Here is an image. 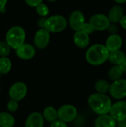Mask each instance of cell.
Instances as JSON below:
<instances>
[{
    "label": "cell",
    "instance_id": "obj_1",
    "mask_svg": "<svg viewBox=\"0 0 126 127\" xmlns=\"http://www.w3.org/2000/svg\"><path fill=\"white\" fill-rule=\"evenodd\" d=\"M88 103L92 111L98 115L109 114L113 105L111 98L108 95L97 92L89 96Z\"/></svg>",
    "mask_w": 126,
    "mask_h": 127
},
{
    "label": "cell",
    "instance_id": "obj_2",
    "mask_svg": "<svg viewBox=\"0 0 126 127\" xmlns=\"http://www.w3.org/2000/svg\"><path fill=\"white\" fill-rule=\"evenodd\" d=\"M109 54L110 51L105 45L94 44L88 48L85 59L92 65H100L108 60Z\"/></svg>",
    "mask_w": 126,
    "mask_h": 127
},
{
    "label": "cell",
    "instance_id": "obj_3",
    "mask_svg": "<svg viewBox=\"0 0 126 127\" xmlns=\"http://www.w3.org/2000/svg\"><path fill=\"white\" fill-rule=\"evenodd\" d=\"M25 31L19 25H15L9 28L5 35L6 42L14 50H16L25 43Z\"/></svg>",
    "mask_w": 126,
    "mask_h": 127
},
{
    "label": "cell",
    "instance_id": "obj_4",
    "mask_svg": "<svg viewBox=\"0 0 126 127\" xmlns=\"http://www.w3.org/2000/svg\"><path fill=\"white\" fill-rule=\"evenodd\" d=\"M68 21L62 15H53L46 18L45 28L50 33H60L66 29Z\"/></svg>",
    "mask_w": 126,
    "mask_h": 127
},
{
    "label": "cell",
    "instance_id": "obj_5",
    "mask_svg": "<svg viewBox=\"0 0 126 127\" xmlns=\"http://www.w3.org/2000/svg\"><path fill=\"white\" fill-rule=\"evenodd\" d=\"M77 115L78 111L76 108L71 104L63 105L58 109V119L66 124L74 121Z\"/></svg>",
    "mask_w": 126,
    "mask_h": 127
},
{
    "label": "cell",
    "instance_id": "obj_6",
    "mask_svg": "<svg viewBox=\"0 0 126 127\" xmlns=\"http://www.w3.org/2000/svg\"><path fill=\"white\" fill-rule=\"evenodd\" d=\"M89 23L92 25L94 31H103L108 29L111 22L108 18V16L103 13H96L91 16Z\"/></svg>",
    "mask_w": 126,
    "mask_h": 127
},
{
    "label": "cell",
    "instance_id": "obj_7",
    "mask_svg": "<svg viewBox=\"0 0 126 127\" xmlns=\"http://www.w3.org/2000/svg\"><path fill=\"white\" fill-rule=\"evenodd\" d=\"M27 93V87L22 82H16L13 83L9 89V97L10 100L20 101L23 100Z\"/></svg>",
    "mask_w": 126,
    "mask_h": 127
},
{
    "label": "cell",
    "instance_id": "obj_8",
    "mask_svg": "<svg viewBox=\"0 0 126 127\" xmlns=\"http://www.w3.org/2000/svg\"><path fill=\"white\" fill-rule=\"evenodd\" d=\"M110 94L112 97L117 100H122L126 97V80L120 79L111 84Z\"/></svg>",
    "mask_w": 126,
    "mask_h": 127
},
{
    "label": "cell",
    "instance_id": "obj_9",
    "mask_svg": "<svg viewBox=\"0 0 126 127\" xmlns=\"http://www.w3.org/2000/svg\"><path fill=\"white\" fill-rule=\"evenodd\" d=\"M50 33L45 28H39L35 33L33 38L34 46L40 50L45 48L50 42Z\"/></svg>",
    "mask_w": 126,
    "mask_h": 127
},
{
    "label": "cell",
    "instance_id": "obj_10",
    "mask_svg": "<svg viewBox=\"0 0 126 127\" xmlns=\"http://www.w3.org/2000/svg\"><path fill=\"white\" fill-rule=\"evenodd\" d=\"M85 18L83 13L80 10H74L73 11L68 18V23L70 25L71 28L74 31H80L85 23Z\"/></svg>",
    "mask_w": 126,
    "mask_h": 127
},
{
    "label": "cell",
    "instance_id": "obj_11",
    "mask_svg": "<svg viewBox=\"0 0 126 127\" xmlns=\"http://www.w3.org/2000/svg\"><path fill=\"white\" fill-rule=\"evenodd\" d=\"M109 115L117 121L120 122L126 120V101H118L114 103Z\"/></svg>",
    "mask_w": 126,
    "mask_h": 127
},
{
    "label": "cell",
    "instance_id": "obj_12",
    "mask_svg": "<svg viewBox=\"0 0 126 127\" xmlns=\"http://www.w3.org/2000/svg\"><path fill=\"white\" fill-rule=\"evenodd\" d=\"M16 54L22 60H31L36 55V47L28 43H24L16 50Z\"/></svg>",
    "mask_w": 126,
    "mask_h": 127
},
{
    "label": "cell",
    "instance_id": "obj_13",
    "mask_svg": "<svg viewBox=\"0 0 126 127\" xmlns=\"http://www.w3.org/2000/svg\"><path fill=\"white\" fill-rule=\"evenodd\" d=\"M73 40L75 45L79 48H86L90 44L89 34L82 30L75 31L73 36Z\"/></svg>",
    "mask_w": 126,
    "mask_h": 127
},
{
    "label": "cell",
    "instance_id": "obj_14",
    "mask_svg": "<svg viewBox=\"0 0 126 127\" xmlns=\"http://www.w3.org/2000/svg\"><path fill=\"white\" fill-rule=\"evenodd\" d=\"M105 45L110 52L120 50L123 45V39L117 33L111 34L107 38Z\"/></svg>",
    "mask_w": 126,
    "mask_h": 127
},
{
    "label": "cell",
    "instance_id": "obj_15",
    "mask_svg": "<svg viewBox=\"0 0 126 127\" xmlns=\"http://www.w3.org/2000/svg\"><path fill=\"white\" fill-rule=\"evenodd\" d=\"M44 117L42 114L35 112L31 113L25 121V127H43L44 126Z\"/></svg>",
    "mask_w": 126,
    "mask_h": 127
},
{
    "label": "cell",
    "instance_id": "obj_16",
    "mask_svg": "<svg viewBox=\"0 0 126 127\" xmlns=\"http://www.w3.org/2000/svg\"><path fill=\"white\" fill-rule=\"evenodd\" d=\"M117 121L109 115H99L94 121V127H116Z\"/></svg>",
    "mask_w": 126,
    "mask_h": 127
},
{
    "label": "cell",
    "instance_id": "obj_17",
    "mask_svg": "<svg viewBox=\"0 0 126 127\" xmlns=\"http://www.w3.org/2000/svg\"><path fill=\"white\" fill-rule=\"evenodd\" d=\"M124 10L121 5H114L108 11V18L111 23L116 24L120 22L123 16H124Z\"/></svg>",
    "mask_w": 126,
    "mask_h": 127
},
{
    "label": "cell",
    "instance_id": "obj_18",
    "mask_svg": "<svg viewBox=\"0 0 126 127\" xmlns=\"http://www.w3.org/2000/svg\"><path fill=\"white\" fill-rule=\"evenodd\" d=\"M126 55V54L121 51H111L109 54V57H108V61L114 64V65H120L125 60Z\"/></svg>",
    "mask_w": 126,
    "mask_h": 127
},
{
    "label": "cell",
    "instance_id": "obj_19",
    "mask_svg": "<svg viewBox=\"0 0 126 127\" xmlns=\"http://www.w3.org/2000/svg\"><path fill=\"white\" fill-rule=\"evenodd\" d=\"M42 115L46 121L52 123L58 120V110L53 106H47L43 110Z\"/></svg>",
    "mask_w": 126,
    "mask_h": 127
},
{
    "label": "cell",
    "instance_id": "obj_20",
    "mask_svg": "<svg viewBox=\"0 0 126 127\" xmlns=\"http://www.w3.org/2000/svg\"><path fill=\"white\" fill-rule=\"evenodd\" d=\"M15 124L14 117L8 112H0V127H13Z\"/></svg>",
    "mask_w": 126,
    "mask_h": 127
},
{
    "label": "cell",
    "instance_id": "obj_21",
    "mask_svg": "<svg viewBox=\"0 0 126 127\" xmlns=\"http://www.w3.org/2000/svg\"><path fill=\"white\" fill-rule=\"evenodd\" d=\"M95 89L97 93L100 94H106L108 92H110V88H111V84L109 82L106 80H99L96 82L95 83Z\"/></svg>",
    "mask_w": 126,
    "mask_h": 127
},
{
    "label": "cell",
    "instance_id": "obj_22",
    "mask_svg": "<svg viewBox=\"0 0 126 127\" xmlns=\"http://www.w3.org/2000/svg\"><path fill=\"white\" fill-rule=\"evenodd\" d=\"M123 72L124 71H123L120 65H114L109 69L108 72V76L110 80L115 81V80L121 79Z\"/></svg>",
    "mask_w": 126,
    "mask_h": 127
},
{
    "label": "cell",
    "instance_id": "obj_23",
    "mask_svg": "<svg viewBox=\"0 0 126 127\" xmlns=\"http://www.w3.org/2000/svg\"><path fill=\"white\" fill-rule=\"evenodd\" d=\"M12 68L11 60L7 57H0V74H7Z\"/></svg>",
    "mask_w": 126,
    "mask_h": 127
},
{
    "label": "cell",
    "instance_id": "obj_24",
    "mask_svg": "<svg viewBox=\"0 0 126 127\" xmlns=\"http://www.w3.org/2000/svg\"><path fill=\"white\" fill-rule=\"evenodd\" d=\"M49 7L44 3H42L40 4L39 5H38L36 7V13L41 16V17H47L49 14Z\"/></svg>",
    "mask_w": 126,
    "mask_h": 127
},
{
    "label": "cell",
    "instance_id": "obj_25",
    "mask_svg": "<svg viewBox=\"0 0 126 127\" xmlns=\"http://www.w3.org/2000/svg\"><path fill=\"white\" fill-rule=\"evenodd\" d=\"M11 48L6 41H0V57H7L10 53Z\"/></svg>",
    "mask_w": 126,
    "mask_h": 127
},
{
    "label": "cell",
    "instance_id": "obj_26",
    "mask_svg": "<svg viewBox=\"0 0 126 127\" xmlns=\"http://www.w3.org/2000/svg\"><path fill=\"white\" fill-rule=\"evenodd\" d=\"M19 108V103L18 101H16L14 100H10L8 101L7 104V109L10 112H16Z\"/></svg>",
    "mask_w": 126,
    "mask_h": 127
},
{
    "label": "cell",
    "instance_id": "obj_27",
    "mask_svg": "<svg viewBox=\"0 0 126 127\" xmlns=\"http://www.w3.org/2000/svg\"><path fill=\"white\" fill-rule=\"evenodd\" d=\"M81 30L83 31L84 32H85L86 33L89 34V35L91 34V33L94 31V28H93L92 25L89 23V22H85V23L84 24V25H83V27L82 28Z\"/></svg>",
    "mask_w": 126,
    "mask_h": 127
},
{
    "label": "cell",
    "instance_id": "obj_28",
    "mask_svg": "<svg viewBox=\"0 0 126 127\" xmlns=\"http://www.w3.org/2000/svg\"><path fill=\"white\" fill-rule=\"evenodd\" d=\"M43 0H25V3L31 7H36L38 5L42 3Z\"/></svg>",
    "mask_w": 126,
    "mask_h": 127
},
{
    "label": "cell",
    "instance_id": "obj_29",
    "mask_svg": "<svg viewBox=\"0 0 126 127\" xmlns=\"http://www.w3.org/2000/svg\"><path fill=\"white\" fill-rule=\"evenodd\" d=\"M50 127H68L67 124L60 121V120H56L52 123H50Z\"/></svg>",
    "mask_w": 126,
    "mask_h": 127
},
{
    "label": "cell",
    "instance_id": "obj_30",
    "mask_svg": "<svg viewBox=\"0 0 126 127\" xmlns=\"http://www.w3.org/2000/svg\"><path fill=\"white\" fill-rule=\"evenodd\" d=\"M107 31H108V33H110V35H111V34H117V31H118V28L116 25V24L111 23L110 25L108 26Z\"/></svg>",
    "mask_w": 126,
    "mask_h": 127
},
{
    "label": "cell",
    "instance_id": "obj_31",
    "mask_svg": "<svg viewBox=\"0 0 126 127\" xmlns=\"http://www.w3.org/2000/svg\"><path fill=\"white\" fill-rule=\"evenodd\" d=\"M45 21H46V18L45 17H41L38 20V26L39 27V28H45Z\"/></svg>",
    "mask_w": 126,
    "mask_h": 127
},
{
    "label": "cell",
    "instance_id": "obj_32",
    "mask_svg": "<svg viewBox=\"0 0 126 127\" xmlns=\"http://www.w3.org/2000/svg\"><path fill=\"white\" fill-rule=\"evenodd\" d=\"M120 25L122 28H123L124 30H126V15H124L123 16V18L120 21Z\"/></svg>",
    "mask_w": 126,
    "mask_h": 127
},
{
    "label": "cell",
    "instance_id": "obj_33",
    "mask_svg": "<svg viewBox=\"0 0 126 127\" xmlns=\"http://www.w3.org/2000/svg\"><path fill=\"white\" fill-rule=\"evenodd\" d=\"M8 0H0V10L6 8V5Z\"/></svg>",
    "mask_w": 126,
    "mask_h": 127
},
{
    "label": "cell",
    "instance_id": "obj_34",
    "mask_svg": "<svg viewBox=\"0 0 126 127\" xmlns=\"http://www.w3.org/2000/svg\"><path fill=\"white\" fill-rule=\"evenodd\" d=\"M120 67L122 68V69H123V71L124 72H126V59H125V60L123 62V63L120 65Z\"/></svg>",
    "mask_w": 126,
    "mask_h": 127
},
{
    "label": "cell",
    "instance_id": "obj_35",
    "mask_svg": "<svg viewBox=\"0 0 126 127\" xmlns=\"http://www.w3.org/2000/svg\"><path fill=\"white\" fill-rule=\"evenodd\" d=\"M117 4H125L126 2V0H114Z\"/></svg>",
    "mask_w": 126,
    "mask_h": 127
},
{
    "label": "cell",
    "instance_id": "obj_36",
    "mask_svg": "<svg viewBox=\"0 0 126 127\" xmlns=\"http://www.w3.org/2000/svg\"><path fill=\"white\" fill-rule=\"evenodd\" d=\"M47 1H50V2H54V1H58V0H47Z\"/></svg>",
    "mask_w": 126,
    "mask_h": 127
},
{
    "label": "cell",
    "instance_id": "obj_37",
    "mask_svg": "<svg viewBox=\"0 0 126 127\" xmlns=\"http://www.w3.org/2000/svg\"><path fill=\"white\" fill-rule=\"evenodd\" d=\"M1 74H0V78H1Z\"/></svg>",
    "mask_w": 126,
    "mask_h": 127
},
{
    "label": "cell",
    "instance_id": "obj_38",
    "mask_svg": "<svg viewBox=\"0 0 126 127\" xmlns=\"http://www.w3.org/2000/svg\"><path fill=\"white\" fill-rule=\"evenodd\" d=\"M125 127H126V126H125Z\"/></svg>",
    "mask_w": 126,
    "mask_h": 127
},
{
    "label": "cell",
    "instance_id": "obj_39",
    "mask_svg": "<svg viewBox=\"0 0 126 127\" xmlns=\"http://www.w3.org/2000/svg\"></svg>",
    "mask_w": 126,
    "mask_h": 127
}]
</instances>
